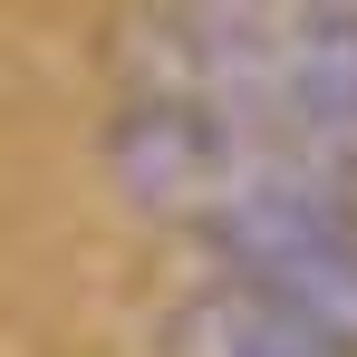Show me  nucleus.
<instances>
[{
    "label": "nucleus",
    "mask_w": 357,
    "mask_h": 357,
    "mask_svg": "<svg viewBox=\"0 0 357 357\" xmlns=\"http://www.w3.org/2000/svg\"><path fill=\"white\" fill-rule=\"evenodd\" d=\"M155 357H357V338H338V328H319V319H299V309H280L261 290H241V280H203L193 299L165 309Z\"/></svg>",
    "instance_id": "nucleus-1"
}]
</instances>
